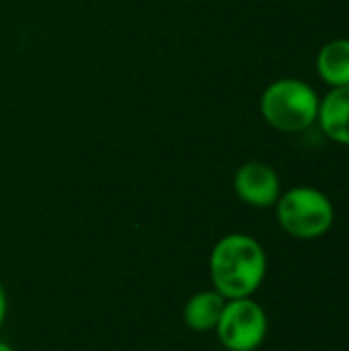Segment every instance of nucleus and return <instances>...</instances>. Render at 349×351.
<instances>
[{"label":"nucleus","mask_w":349,"mask_h":351,"mask_svg":"<svg viewBox=\"0 0 349 351\" xmlns=\"http://www.w3.org/2000/svg\"><path fill=\"white\" fill-rule=\"evenodd\" d=\"M208 267L214 290L226 300L251 298L265 280L267 257L253 237L232 232L214 245Z\"/></svg>","instance_id":"1"},{"label":"nucleus","mask_w":349,"mask_h":351,"mask_svg":"<svg viewBox=\"0 0 349 351\" xmlns=\"http://www.w3.org/2000/svg\"><path fill=\"white\" fill-rule=\"evenodd\" d=\"M321 99L315 88L298 78H280L261 95V115L278 132H304L319 117Z\"/></svg>","instance_id":"2"},{"label":"nucleus","mask_w":349,"mask_h":351,"mask_svg":"<svg viewBox=\"0 0 349 351\" xmlns=\"http://www.w3.org/2000/svg\"><path fill=\"white\" fill-rule=\"evenodd\" d=\"M276 212L280 226L300 241L323 237L335 220L331 199L315 187H292L282 193L276 202Z\"/></svg>","instance_id":"3"},{"label":"nucleus","mask_w":349,"mask_h":351,"mask_svg":"<svg viewBox=\"0 0 349 351\" xmlns=\"http://www.w3.org/2000/svg\"><path fill=\"white\" fill-rule=\"evenodd\" d=\"M216 335L228 351H255L267 337V315L253 298L226 300Z\"/></svg>","instance_id":"4"},{"label":"nucleus","mask_w":349,"mask_h":351,"mask_svg":"<svg viewBox=\"0 0 349 351\" xmlns=\"http://www.w3.org/2000/svg\"><path fill=\"white\" fill-rule=\"evenodd\" d=\"M234 191L253 208H272L282 195L278 173L259 160L245 162L234 175Z\"/></svg>","instance_id":"5"},{"label":"nucleus","mask_w":349,"mask_h":351,"mask_svg":"<svg viewBox=\"0 0 349 351\" xmlns=\"http://www.w3.org/2000/svg\"><path fill=\"white\" fill-rule=\"evenodd\" d=\"M317 121L327 138L349 146V86L331 88L321 99Z\"/></svg>","instance_id":"6"},{"label":"nucleus","mask_w":349,"mask_h":351,"mask_svg":"<svg viewBox=\"0 0 349 351\" xmlns=\"http://www.w3.org/2000/svg\"><path fill=\"white\" fill-rule=\"evenodd\" d=\"M224 306L226 298L222 294H218L216 290H202L187 300L183 308V321L195 333L216 331Z\"/></svg>","instance_id":"7"},{"label":"nucleus","mask_w":349,"mask_h":351,"mask_svg":"<svg viewBox=\"0 0 349 351\" xmlns=\"http://www.w3.org/2000/svg\"><path fill=\"white\" fill-rule=\"evenodd\" d=\"M317 72L331 86H349V39H333L317 56Z\"/></svg>","instance_id":"8"},{"label":"nucleus","mask_w":349,"mask_h":351,"mask_svg":"<svg viewBox=\"0 0 349 351\" xmlns=\"http://www.w3.org/2000/svg\"><path fill=\"white\" fill-rule=\"evenodd\" d=\"M6 311H8V298H6V290L0 282V329H2L4 319H6Z\"/></svg>","instance_id":"9"},{"label":"nucleus","mask_w":349,"mask_h":351,"mask_svg":"<svg viewBox=\"0 0 349 351\" xmlns=\"http://www.w3.org/2000/svg\"><path fill=\"white\" fill-rule=\"evenodd\" d=\"M0 351H14L8 343H4V341H0Z\"/></svg>","instance_id":"10"}]
</instances>
